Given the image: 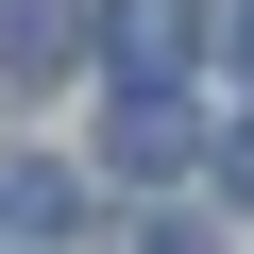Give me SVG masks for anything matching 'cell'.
I'll return each mask as SVG.
<instances>
[{"label": "cell", "mask_w": 254, "mask_h": 254, "mask_svg": "<svg viewBox=\"0 0 254 254\" xmlns=\"http://www.w3.org/2000/svg\"><path fill=\"white\" fill-rule=\"evenodd\" d=\"M187 51H203L187 0H102V68H119V102H170V85H187Z\"/></svg>", "instance_id": "obj_1"}, {"label": "cell", "mask_w": 254, "mask_h": 254, "mask_svg": "<svg viewBox=\"0 0 254 254\" xmlns=\"http://www.w3.org/2000/svg\"><path fill=\"white\" fill-rule=\"evenodd\" d=\"M0 254H68V170L51 153H0Z\"/></svg>", "instance_id": "obj_2"}, {"label": "cell", "mask_w": 254, "mask_h": 254, "mask_svg": "<svg viewBox=\"0 0 254 254\" xmlns=\"http://www.w3.org/2000/svg\"><path fill=\"white\" fill-rule=\"evenodd\" d=\"M102 153H119V170H187L203 119H187V102H102Z\"/></svg>", "instance_id": "obj_3"}, {"label": "cell", "mask_w": 254, "mask_h": 254, "mask_svg": "<svg viewBox=\"0 0 254 254\" xmlns=\"http://www.w3.org/2000/svg\"><path fill=\"white\" fill-rule=\"evenodd\" d=\"M85 51V17H68V0H0V85H51Z\"/></svg>", "instance_id": "obj_4"}, {"label": "cell", "mask_w": 254, "mask_h": 254, "mask_svg": "<svg viewBox=\"0 0 254 254\" xmlns=\"http://www.w3.org/2000/svg\"><path fill=\"white\" fill-rule=\"evenodd\" d=\"M136 254H203V237H187V220H136Z\"/></svg>", "instance_id": "obj_5"}, {"label": "cell", "mask_w": 254, "mask_h": 254, "mask_svg": "<svg viewBox=\"0 0 254 254\" xmlns=\"http://www.w3.org/2000/svg\"><path fill=\"white\" fill-rule=\"evenodd\" d=\"M220 170H237V187H254V136H220Z\"/></svg>", "instance_id": "obj_6"}]
</instances>
